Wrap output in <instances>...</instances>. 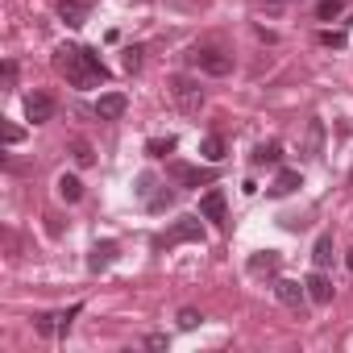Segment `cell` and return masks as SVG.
<instances>
[{
	"label": "cell",
	"mask_w": 353,
	"mask_h": 353,
	"mask_svg": "<svg viewBox=\"0 0 353 353\" xmlns=\"http://www.w3.org/2000/svg\"><path fill=\"white\" fill-rule=\"evenodd\" d=\"M54 67L67 75V83L71 88H96V83H108V67L100 63V54L96 50H88V46H59L54 50Z\"/></svg>",
	"instance_id": "6da1fadb"
},
{
	"label": "cell",
	"mask_w": 353,
	"mask_h": 353,
	"mask_svg": "<svg viewBox=\"0 0 353 353\" xmlns=\"http://www.w3.org/2000/svg\"><path fill=\"white\" fill-rule=\"evenodd\" d=\"M188 63H192L196 71H204V75H229V71H233V54H225L221 46H196V50L188 54Z\"/></svg>",
	"instance_id": "7a4b0ae2"
},
{
	"label": "cell",
	"mask_w": 353,
	"mask_h": 353,
	"mask_svg": "<svg viewBox=\"0 0 353 353\" xmlns=\"http://www.w3.org/2000/svg\"><path fill=\"white\" fill-rule=\"evenodd\" d=\"M183 241H204V229L196 216H183V221H174L162 237H154V250H174V245H183Z\"/></svg>",
	"instance_id": "3957f363"
},
{
	"label": "cell",
	"mask_w": 353,
	"mask_h": 353,
	"mask_svg": "<svg viewBox=\"0 0 353 353\" xmlns=\"http://www.w3.org/2000/svg\"><path fill=\"white\" fill-rule=\"evenodd\" d=\"M170 96H174V104H179L183 112H200V104H204L200 83L188 79V75H174V79H170Z\"/></svg>",
	"instance_id": "277c9868"
},
{
	"label": "cell",
	"mask_w": 353,
	"mask_h": 353,
	"mask_svg": "<svg viewBox=\"0 0 353 353\" xmlns=\"http://www.w3.org/2000/svg\"><path fill=\"white\" fill-rule=\"evenodd\" d=\"M200 216L225 229V221H229V204H225V192H216V188H212V192H204V196H200Z\"/></svg>",
	"instance_id": "5b68a950"
},
{
	"label": "cell",
	"mask_w": 353,
	"mask_h": 353,
	"mask_svg": "<svg viewBox=\"0 0 353 353\" xmlns=\"http://www.w3.org/2000/svg\"><path fill=\"white\" fill-rule=\"evenodd\" d=\"M170 179L179 188H204V183H212V170H200V166H188V162H170Z\"/></svg>",
	"instance_id": "8992f818"
},
{
	"label": "cell",
	"mask_w": 353,
	"mask_h": 353,
	"mask_svg": "<svg viewBox=\"0 0 353 353\" xmlns=\"http://www.w3.org/2000/svg\"><path fill=\"white\" fill-rule=\"evenodd\" d=\"M26 117H30L34 125H46V121L54 117V96H46V92L26 96Z\"/></svg>",
	"instance_id": "52a82bcc"
},
{
	"label": "cell",
	"mask_w": 353,
	"mask_h": 353,
	"mask_svg": "<svg viewBox=\"0 0 353 353\" xmlns=\"http://www.w3.org/2000/svg\"><path fill=\"white\" fill-rule=\"evenodd\" d=\"M117 254H121V245H117V241H96V245H92V254H88V270H92V274L108 270V266L117 262Z\"/></svg>",
	"instance_id": "ba28073f"
},
{
	"label": "cell",
	"mask_w": 353,
	"mask_h": 353,
	"mask_svg": "<svg viewBox=\"0 0 353 353\" xmlns=\"http://www.w3.org/2000/svg\"><path fill=\"white\" fill-rule=\"evenodd\" d=\"M125 108H129V100H125L121 92H104V96L96 100V117H100V121H121Z\"/></svg>",
	"instance_id": "9c48e42d"
},
{
	"label": "cell",
	"mask_w": 353,
	"mask_h": 353,
	"mask_svg": "<svg viewBox=\"0 0 353 353\" xmlns=\"http://www.w3.org/2000/svg\"><path fill=\"white\" fill-rule=\"evenodd\" d=\"M88 13H92L88 0H59V17H63V26H71V30H79V26L88 21Z\"/></svg>",
	"instance_id": "30bf717a"
},
{
	"label": "cell",
	"mask_w": 353,
	"mask_h": 353,
	"mask_svg": "<svg viewBox=\"0 0 353 353\" xmlns=\"http://www.w3.org/2000/svg\"><path fill=\"white\" fill-rule=\"evenodd\" d=\"M303 287H307V299H316V303H332V279H328L324 270H312V274L303 279Z\"/></svg>",
	"instance_id": "8fae6325"
},
{
	"label": "cell",
	"mask_w": 353,
	"mask_h": 353,
	"mask_svg": "<svg viewBox=\"0 0 353 353\" xmlns=\"http://www.w3.org/2000/svg\"><path fill=\"white\" fill-rule=\"evenodd\" d=\"M274 295H279V303H287V307H303L307 287L295 283V279H279V283H274Z\"/></svg>",
	"instance_id": "7c38bea8"
},
{
	"label": "cell",
	"mask_w": 353,
	"mask_h": 353,
	"mask_svg": "<svg viewBox=\"0 0 353 353\" xmlns=\"http://www.w3.org/2000/svg\"><path fill=\"white\" fill-rule=\"evenodd\" d=\"M200 154H204V158H208V162H221V158H225V154H229V141H225V137H221V133H208V137H204V141H200Z\"/></svg>",
	"instance_id": "4fadbf2b"
},
{
	"label": "cell",
	"mask_w": 353,
	"mask_h": 353,
	"mask_svg": "<svg viewBox=\"0 0 353 353\" xmlns=\"http://www.w3.org/2000/svg\"><path fill=\"white\" fill-rule=\"evenodd\" d=\"M332 254H336V250H332V237H328V233H320V237H316V245H312V262H316V270L332 266Z\"/></svg>",
	"instance_id": "5bb4252c"
},
{
	"label": "cell",
	"mask_w": 353,
	"mask_h": 353,
	"mask_svg": "<svg viewBox=\"0 0 353 353\" xmlns=\"http://www.w3.org/2000/svg\"><path fill=\"white\" fill-rule=\"evenodd\" d=\"M274 270H279V254L274 250H262V254L250 258V274H274Z\"/></svg>",
	"instance_id": "9a60e30c"
},
{
	"label": "cell",
	"mask_w": 353,
	"mask_h": 353,
	"mask_svg": "<svg viewBox=\"0 0 353 353\" xmlns=\"http://www.w3.org/2000/svg\"><path fill=\"white\" fill-rule=\"evenodd\" d=\"M299 183H303V179H299V170H279V179L270 183V196H291Z\"/></svg>",
	"instance_id": "2e32d148"
},
{
	"label": "cell",
	"mask_w": 353,
	"mask_h": 353,
	"mask_svg": "<svg viewBox=\"0 0 353 353\" xmlns=\"http://www.w3.org/2000/svg\"><path fill=\"white\" fill-rule=\"evenodd\" d=\"M279 158H283L279 141H262V145L254 150V166H279Z\"/></svg>",
	"instance_id": "e0dca14e"
},
{
	"label": "cell",
	"mask_w": 353,
	"mask_h": 353,
	"mask_svg": "<svg viewBox=\"0 0 353 353\" xmlns=\"http://www.w3.org/2000/svg\"><path fill=\"white\" fill-rule=\"evenodd\" d=\"M34 332L38 336H59V312H38L34 316Z\"/></svg>",
	"instance_id": "ac0fdd59"
},
{
	"label": "cell",
	"mask_w": 353,
	"mask_h": 353,
	"mask_svg": "<svg viewBox=\"0 0 353 353\" xmlns=\"http://www.w3.org/2000/svg\"><path fill=\"white\" fill-rule=\"evenodd\" d=\"M59 196H63L67 204H75V200L83 196V183L75 179V174H59Z\"/></svg>",
	"instance_id": "d6986e66"
},
{
	"label": "cell",
	"mask_w": 353,
	"mask_h": 353,
	"mask_svg": "<svg viewBox=\"0 0 353 353\" xmlns=\"http://www.w3.org/2000/svg\"><path fill=\"white\" fill-rule=\"evenodd\" d=\"M341 9H345V0H316V17L320 21H336Z\"/></svg>",
	"instance_id": "ffe728a7"
},
{
	"label": "cell",
	"mask_w": 353,
	"mask_h": 353,
	"mask_svg": "<svg viewBox=\"0 0 353 353\" xmlns=\"http://www.w3.org/2000/svg\"><path fill=\"white\" fill-rule=\"evenodd\" d=\"M145 154H150V158H166V154H174V137H150V141H145Z\"/></svg>",
	"instance_id": "44dd1931"
},
{
	"label": "cell",
	"mask_w": 353,
	"mask_h": 353,
	"mask_svg": "<svg viewBox=\"0 0 353 353\" xmlns=\"http://www.w3.org/2000/svg\"><path fill=\"white\" fill-rule=\"evenodd\" d=\"M71 154H75V162H79V166H92V162H96V154H92V145H88L83 137H75V141H71Z\"/></svg>",
	"instance_id": "7402d4cb"
},
{
	"label": "cell",
	"mask_w": 353,
	"mask_h": 353,
	"mask_svg": "<svg viewBox=\"0 0 353 353\" xmlns=\"http://www.w3.org/2000/svg\"><path fill=\"white\" fill-rule=\"evenodd\" d=\"M75 316H79V303H71L67 312H59V336H67V332H71V320H75Z\"/></svg>",
	"instance_id": "603a6c76"
},
{
	"label": "cell",
	"mask_w": 353,
	"mask_h": 353,
	"mask_svg": "<svg viewBox=\"0 0 353 353\" xmlns=\"http://www.w3.org/2000/svg\"><path fill=\"white\" fill-rule=\"evenodd\" d=\"M320 42H324V46H336V50H341V46H345V34H341V30H324V34H320Z\"/></svg>",
	"instance_id": "cb8c5ba5"
},
{
	"label": "cell",
	"mask_w": 353,
	"mask_h": 353,
	"mask_svg": "<svg viewBox=\"0 0 353 353\" xmlns=\"http://www.w3.org/2000/svg\"><path fill=\"white\" fill-rule=\"evenodd\" d=\"M200 320H204V316H200L196 307H183V312H179V324H183V328H196Z\"/></svg>",
	"instance_id": "d4e9b609"
},
{
	"label": "cell",
	"mask_w": 353,
	"mask_h": 353,
	"mask_svg": "<svg viewBox=\"0 0 353 353\" xmlns=\"http://www.w3.org/2000/svg\"><path fill=\"white\" fill-rule=\"evenodd\" d=\"M137 67H141V50L129 46V50H125V71H137Z\"/></svg>",
	"instance_id": "484cf974"
},
{
	"label": "cell",
	"mask_w": 353,
	"mask_h": 353,
	"mask_svg": "<svg viewBox=\"0 0 353 353\" xmlns=\"http://www.w3.org/2000/svg\"><path fill=\"white\" fill-rule=\"evenodd\" d=\"M166 204H170V192H166V188H162L158 196H150V212H162Z\"/></svg>",
	"instance_id": "4316f807"
},
{
	"label": "cell",
	"mask_w": 353,
	"mask_h": 353,
	"mask_svg": "<svg viewBox=\"0 0 353 353\" xmlns=\"http://www.w3.org/2000/svg\"><path fill=\"white\" fill-rule=\"evenodd\" d=\"M145 349H166V332H150L145 336Z\"/></svg>",
	"instance_id": "83f0119b"
},
{
	"label": "cell",
	"mask_w": 353,
	"mask_h": 353,
	"mask_svg": "<svg viewBox=\"0 0 353 353\" xmlns=\"http://www.w3.org/2000/svg\"><path fill=\"white\" fill-rule=\"evenodd\" d=\"M21 137H26V133H21V125H9V129H5V141H9V145H17Z\"/></svg>",
	"instance_id": "f1b7e54d"
},
{
	"label": "cell",
	"mask_w": 353,
	"mask_h": 353,
	"mask_svg": "<svg viewBox=\"0 0 353 353\" xmlns=\"http://www.w3.org/2000/svg\"><path fill=\"white\" fill-rule=\"evenodd\" d=\"M150 188H154V174H141V179H137V196H150Z\"/></svg>",
	"instance_id": "f546056e"
},
{
	"label": "cell",
	"mask_w": 353,
	"mask_h": 353,
	"mask_svg": "<svg viewBox=\"0 0 353 353\" xmlns=\"http://www.w3.org/2000/svg\"><path fill=\"white\" fill-rule=\"evenodd\" d=\"M345 262H349V270H353V250H349V254H345Z\"/></svg>",
	"instance_id": "4dcf8cb0"
},
{
	"label": "cell",
	"mask_w": 353,
	"mask_h": 353,
	"mask_svg": "<svg viewBox=\"0 0 353 353\" xmlns=\"http://www.w3.org/2000/svg\"><path fill=\"white\" fill-rule=\"evenodd\" d=\"M349 179H353V170H349Z\"/></svg>",
	"instance_id": "1f68e13d"
}]
</instances>
